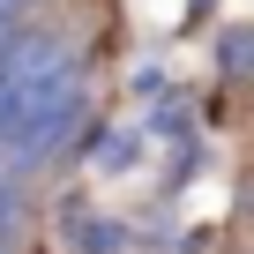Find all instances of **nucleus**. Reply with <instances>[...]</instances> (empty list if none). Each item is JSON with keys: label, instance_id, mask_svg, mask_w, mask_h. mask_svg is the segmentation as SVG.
Returning a JSON list of instances; mask_svg holds the SVG:
<instances>
[{"label": "nucleus", "instance_id": "nucleus-1", "mask_svg": "<svg viewBox=\"0 0 254 254\" xmlns=\"http://www.w3.org/2000/svg\"><path fill=\"white\" fill-rule=\"evenodd\" d=\"M82 112H90V97H82V82L75 75H60L53 90H38L8 127H0V172H38L45 157H60L67 142H75V127H82Z\"/></svg>", "mask_w": 254, "mask_h": 254}, {"label": "nucleus", "instance_id": "nucleus-2", "mask_svg": "<svg viewBox=\"0 0 254 254\" xmlns=\"http://www.w3.org/2000/svg\"><path fill=\"white\" fill-rule=\"evenodd\" d=\"M60 75H75V38L67 30H15L0 53V127H8L38 90H53Z\"/></svg>", "mask_w": 254, "mask_h": 254}, {"label": "nucleus", "instance_id": "nucleus-3", "mask_svg": "<svg viewBox=\"0 0 254 254\" xmlns=\"http://www.w3.org/2000/svg\"><path fill=\"white\" fill-rule=\"evenodd\" d=\"M112 247H120V232L105 217H75L67 224V254H112Z\"/></svg>", "mask_w": 254, "mask_h": 254}, {"label": "nucleus", "instance_id": "nucleus-4", "mask_svg": "<svg viewBox=\"0 0 254 254\" xmlns=\"http://www.w3.org/2000/svg\"><path fill=\"white\" fill-rule=\"evenodd\" d=\"M15 217H23V209H15V180L0 172V247H8V232H15Z\"/></svg>", "mask_w": 254, "mask_h": 254}, {"label": "nucleus", "instance_id": "nucleus-5", "mask_svg": "<svg viewBox=\"0 0 254 254\" xmlns=\"http://www.w3.org/2000/svg\"><path fill=\"white\" fill-rule=\"evenodd\" d=\"M23 8H30V0H0V53H8V38H15V23H23Z\"/></svg>", "mask_w": 254, "mask_h": 254}]
</instances>
